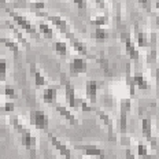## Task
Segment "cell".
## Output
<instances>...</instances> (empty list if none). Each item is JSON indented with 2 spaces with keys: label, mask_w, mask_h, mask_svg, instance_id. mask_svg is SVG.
Returning <instances> with one entry per match:
<instances>
[{
  "label": "cell",
  "mask_w": 159,
  "mask_h": 159,
  "mask_svg": "<svg viewBox=\"0 0 159 159\" xmlns=\"http://www.w3.org/2000/svg\"><path fill=\"white\" fill-rule=\"evenodd\" d=\"M69 40L71 41V45H73V48L75 49V51L78 52V54H81V55H88V49H87V45L84 44L82 41H80V40H77L73 36V33H69L67 36H66Z\"/></svg>",
  "instance_id": "7c38bea8"
},
{
  "label": "cell",
  "mask_w": 159,
  "mask_h": 159,
  "mask_svg": "<svg viewBox=\"0 0 159 159\" xmlns=\"http://www.w3.org/2000/svg\"><path fill=\"white\" fill-rule=\"evenodd\" d=\"M56 93H58V89L55 87H49L44 91V93H43V100L45 102V103H54L55 98H56Z\"/></svg>",
  "instance_id": "2e32d148"
},
{
  "label": "cell",
  "mask_w": 159,
  "mask_h": 159,
  "mask_svg": "<svg viewBox=\"0 0 159 159\" xmlns=\"http://www.w3.org/2000/svg\"><path fill=\"white\" fill-rule=\"evenodd\" d=\"M108 37V33L104 30L103 28H96L95 32H93V39L99 40V41H103V40H106Z\"/></svg>",
  "instance_id": "603a6c76"
},
{
  "label": "cell",
  "mask_w": 159,
  "mask_h": 159,
  "mask_svg": "<svg viewBox=\"0 0 159 159\" xmlns=\"http://www.w3.org/2000/svg\"><path fill=\"white\" fill-rule=\"evenodd\" d=\"M87 61L84 58H74L70 62V73L73 75L82 74V73L87 71Z\"/></svg>",
  "instance_id": "9c48e42d"
},
{
  "label": "cell",
  "mask_w": 159,
  "mask_h": 159,
  "mask_svg": "<svg viewBox=\"0 0 159 159\" xmlns=\"http://www.w3.org/2000/svg\"><path fill=\"white\" fill-rule=\"evenodd\" d=\"M11 16H12V19L15 21V24H18V26H21L24 30H26L28 33H30V34H36L34 26L29 22V19H26L25 16H22V15L14 14V12H11Z\"/></svg>",
  "instance_id": "30bf717a"
},
{
  "label": "cell",
  "mask_w": 159,
  "mask_h": 159,
  "mask_svg": "<svg viewBox=\"0 0 159 159\" xmlns=\"http://www.w3.org/2000/svg\"><path fill=\"white\" fill-rule=\"evenodd\" d=\"M6 2H7V0H0V3H6Z\"/></svg>",
  "instance_id": "8d00e7d4"
},
{
  "label": "cell",
  "mask_w": 159,
  "mask_h": 159,
  "mask_svg": "<svg viewBox=\"0 0 159 159\" xmlns=\"http://www.w3.org/2000/svg\"><path fill=\"white\" fill-rule=\"evenodd\" d=\"M139 3H140L147 11H151V0H139Z\"/></svg>",
  "instance_id": "4dcf8cb0"
},
{
  "label": "cell",
  "mask_w": 159,
  "mask_h": 159,
  "mask_svg": "<svg viewBox=\"0 0 159 159\" xmlns=\"http://www.w3.org/2000/svg\"><path fill=\"white\" fill-rule=\"evenodd\" d=\"M6 77H7V62L6 59L0 58V80L6 81Z\"/></svg>",
  "instance_id": "d4e9b609"
},
{
  "label": "cell",
  "mask_w": 159,
  "mask_h": 159,
  "mask_svg": "<svg viewBox=\"0 0 159 159\" xmlns=\"http://www.w3.org/2000/svg\"><path fill=\"white\" fill-rule=\"evenodd\" d=\"M91 24L95 25V26H98V28H102L103 25L107 24V16H106V15H99V16H96V18L92 19Z\"/></svg>",
  "instance_id": "484cf974"
},
{
  "label": "cell",
  "mask_w": 159,
  "mask_h": 159,
  "mask_svg": "<svg viewBox=\"0 0 159 159\" xmlns=\"http://www.w3.org/2000/svg\"><path fill=\"white\" fill-rule=\"evenodd\" d=\"M0 26H2V22H0Z\"/></svg>",
  "instance_id": "ab89813d"
},
{
  "label": "cell",
  "mask_w": 159,
  "mask_h": 159,
  "mask_svg": "<svg viewBox=\"0 0 159 159\" xmlns=\"http://www.w3.org/2000/svg\"><path fill=\"white\" fill-rule=\"evenodd\" d=\"M137 155L140 157L141 159H145L148 157V147L143 143H139L137 144Z\"/></svg>",
  "instance_id": "cb8c5ba5"
},
{
  "label": "cell",
  "mask_w": 159,
  "mask_h": 159,
  "mask_svg": "<svg viewBox=\"0 0 159 159\" xmlns=\"http://www.w3.org/2000/svg\"><path fill=\"white\" fill-rule=\"evenodd\" d=\"M77 150L82 151L87 157H93V158H98V159H104L106 158V152L103 148L98 147V145H93V144H82V145H77Z\"/></svg>",
  "instance_id": "277c9868"
},
{
  "label": "cell",
  "mask_w": 159,
  "mask_h": 159,
  "mask_svg": "<svg viewBox=\"0 0 159 159\" xmlns=\"http://www.w3.org/2000/svg\"><path fill=\"white\" fill-rule=\"evenodd\" d=\"M34 8H37V10H43V8H45V4L43 2H37V3H34Z\"/></svg>",
  "instance_id": "d6a6232c"
},
{
  "label": "cell",
  "mask_w": 159,
  "mask_h": 159,
  "mask_svg": "<svg viewBox=\"0 0 159 159\" xmlns=\"http://www.w3.org/2000/svg\"><path fill=\"white\" fill-rule=\"evenodd\" d=\"M0 43H2V44H4L6 47H7V48L10 49V51L14 52V54H18L19 47H18V44H16L14 40L7 39V37H0Z\"/></svg>",
  "instance_id": "ac0fdd59"
},
{
  "label": "cell",
  "mask_w": 159,
  "mask_h": 159,
  "mask_svg": "<svg viewBox=\"0 0 159 159\" xmlns=\"http://www.w3.org/2000/svg\"><path fill=\"white\" fill-rule=\"evenodd\" d=\"M157 24H158V26H159V18H157Z\"/></svg>",
  "instance_id": "74e56055"
},
{
  "label": "cell",
  "mask_w": 159,
  "mask_h": 159,
  "mask_svg": "<svg viewBox=\"0 0 159 159\" xmlns=\"http://www.w3.org/2000/svg\"><path fill=\"white\" fill-rule=\"evenodd\" d=\"M80 159H88V158H80Z\"/></svg>",
  "instance_id": "f35d334b"
},
{
  "label": "cell",
  "mask_w": 159,
  "mask_h": 159,
  "mask_svg": "<svg viewBox=\"0 0 159 159\" xmlns=\"http://www.w3.org/2000/svg\"><path fill=\"white\" fill-rule=\"evenodd\" d=\"M136 39H137L139 47H147V45L150 44V40H148L147 34L141 30H136Z\"/></svg>",
  "instance_id": "d6986e66"
},
{
  "label": "cell",
  "mask_w": 159,
  "mask_h": 159,
  "mask_svg": "<svg viewBox=\"0 0 159 159\" xmlns=\"http://www.w3.org/2000/svg\"><path fill=\"white\" fill-rule=\"evenodd\" d=\"M54 49L56 51V54H59L61 56L67 55V44L65 41H55L54 43Z\"/></svg>",
  "instance_id": "ffe728a7"
},
{
  "label": "cell",
  "mask_w": 159,
  "mask_h": 159,
  "mask_svg": "<svg viewBox=\"0 0 159 159\" xmlns=\"http://www.w3.org/2000/svg\"><path fill=\"white\" fill-rule=\"evenodd\" d=\"M7 24H8V22H7ZM8 28H10V29H11V30H12V32H14V33H15V36H16V37H18V39H19V41H21V43H22V44H25V45H26V47H29V43H28V41H26V40H25V37H24V36H22V34H21V33H19L18 30H16V28H15V26H14V25L8 24Z\"/></svg>",
  "instance_id": "4316f807"
},
{
  "label": "cell",
  "mask_w": 159,
  "mask_h": 159,
  "mask_svg": "<svg viewBox=\"0 0 159 159\" xmlns=\"http://www.w3.org/2000/svg\"><path fill=\"white\" fill-rule=\"evenodd\" d=\"M30 121H32V124L39 129V130H47V129H48V122H49V119H48V115L45 114L44 111H41V110H34V111H32V114H30Z\"/></svg>",
  "instance_id": "7a4b0ae2"
},
{
  "label": "cell",
  "mask_w": 159,
  "mask_h": 159,
  "mask_svg": "<svg viewBox=\"0 0 159 159\" xmlns=\"http://www.w3.org/2000/svg\"><path fill=\"white\" fill-rule=\"evenodd\" d=\"M145 159H158V158H157V157H151V155H148V157L145 158Z\"/></svg>",
  "instance_id": "d590c367"
},
{
  "label": "cell",
  "mask_w": 159,
  "mask_h": 159,
  "mask_svg": "<svg viewBox=\"0 0 159 159\" xmlns=\"http://www.w3.org/2000/svg\"><path fill=\"white\" fill-rule=\"evenodd\" d=\"M48 136H49V141H51V144L59 151V154H61L62 157H63L65 159H74L73 155H71V151L67 148V145L63 144L58 137H55L54 134H48Z\"/></svg>",
  "instance_id": "52a82bcc"
},
{
  "label": "cell",
  "mask_w": 159,
  "mask_h": 159,
  "mask_svg": "<svg viewBox=\"0 0 159 159\" xmlns=\"http://www.w3.org/2000/svg\"><path fill=\"white\" fill-rule=\"evenodd\" d=\"M39 28H40V32H41L47 39H52V36H54V32H52V29L49 28L48 24H45V22H41V24L39 25Z\"/></svg>",
  "instance_id": "7402d4cb"
},
{
  "label": "cell",
  "mask_w": 159,
  "mask_h": 159,
  "mask_svg": "<svg viewBox=\"0 0 159 159\" xmlns=\"http://www.w3.org/2000/svg\"><path fill=\"white\" fill-rule=\"evenodd\" d=\"M80 106H81V110L82 111H92V107L85 100H81V99H80Z\"/></svg>",
  "instance_id": "f546056e"
},
{
  "label": "cell",
  "mask_w": 159,
  "mask_h": 159,
  "mask_svg": "<svg viewBox=\"0 0 159 159\" xmlns=\"http://www.w3.org/2000/svg\"><path fill=\"white\" fill-rule=\"evenodd\" d=\"M125 155H126V158H128V159H136V157H134L133 154H132V151H130V150H126V151H125Z\"/></svg>",
  "instance_id": "836d02e7"
},
{
  "label": "cell",
  "mask_w": 159,
  "mask_h": 159,
  "mask_svg": "<svg viewBox=\"0 0 159 159\" xmlns=\"http://www.w3.org/2000/svg\"><path fill=\"white\" fill-rule=\"evenodd\" d=\"M130 99H124L121 102V115H119V130H121V133H126L128 114L130 111Z\"/></svg>",
  "instance_id": "3957f363"
},
{
  "label": "cell",
  "mask_w": 159,
  "mask_h": 159,
  "mask_svg": "<svg viewBox=\"0 0 159 159\" xmlns=\"http://www.w3.org/2000/svg\"><path fill=\"white\" fill-rule=\"evenodd\" d=\"M4 95L7 96L8 99H16V93H15V89L11 87V85H6L4 87Z\"/></svg>",
  "instance_id": "83f0119b"
},
{
  "label": "cell",
  "mask_w": 159,
  "mask_h": 159,
  "mask_svg": "<svg viewBox=\"0 0 159 159\" xmlns=\"http://www.w3.org/2000/svg\"><path fill=\"white\" fill-rule=\"evenodd\" d=\"M62 78H63L65 95H66V100H67L69 106H70L71 108L78 107V106H80V100L75 98V91H74V87H73V84H71L70 81H67V80H65V75H62Z\"/></svg>",
  "instance_id": "8992f818"
},
{
  "label": "cell",
  "mask_w": 159,
  "mask_h": 159,
  "mask_svg": "<svg viewBox=\"0 0 159 159\" xmlns=\"http://www.w3.org/2000/svg\"><path fill=\"white\" fill-rule=\"evenodd\" d=\"M48 19H49V21H51L52 24H54L62 33H65L66 36H67L69 33H71V32H69V29H67V22H66L65 19L62 18V16H58V15H56V16H48Z\"/></svg>",
  "instance_id": "5bb4252c"
},
{
  "label": "cell",
  "mask_w": 159,
  "mask_h": 159,
  "mask_svg": "<svg viewBox=\"0 0 159 159\" xmlns=\"http://www.w3.org/2000/svg\"><path fill=\"white\" fill-rule=\"evenodd\" d=\"M93 2H95L98 6H99V7H102V8L104 7V3H103V0H93Z\"/></svg>",
  "instance_id": "e575fe53"
},
{
  "label": "cell",
  "mask_w": 159,
  "mask_h": 159,
  "mask_svg": "<svg viewBox=\"0 0 159 159\" xmlns=\"http://www.w3.org/2000/svg\"><path fill=\"white\" fill-rule=\"evenodd\" d=\"M141 133H143L144 137L150 141L152 148L155 150V148H157V140L152 137V122H151L150 118H144L143 121H141Z\"/></svg>",
  "instance_id": "ba28073f"
},
{
  "label": "cell",
  "mask_w": 159,
  "mask_h": 159,
  "mask_svg": "<svg viewBox=\"0 0 159 159\" xmlns=\"http://www.w3.org/2000/svg\"><path fill=\"white\" fill-rule=\"evenodd\" d=\"M133 82H134V87H137L139 89H148L150 88L147 80L144 78V75L141 74V73H136L133 75Z\"/></svg>",
  "instance_id": "e0dca14e"
},
{
  "label": "cell",
  "mask_w": 159,
  "mask_h": 159,
  "mask_svg": "<svg viewBox=\"0 0 159 159\" xmlns=\"http://www.w3.org/2000/svg\"><path fill=\"white\" fill-rule=\"evenodd\" d=\"M34 84H36V87H44V85H47V80H45V77L37 69L34 70Z\"/></svg>",
  "instance_id": "44dd1931"
},
{
  "label": "cell",
  "mask_w": 159,
  "mask_h": 159,
  "mask_svg": "<svg viewBox=\"0 0 159 159\" xmlns=\"http://www.w3.org/2000/svg\"><path fill=\"white\" fill-rule=\"evenodd\" d=\"M14 108H15V104L12 102H7V103L3 106V111H6V112H12Z\"/></svg>",
  "instance_id": "f1b7e54d"
},
{
  "label": "cell",
  "mask_w": 159,
  "mask_h": 159,
  "mask_svg": "<svg viewBox=\"0 0 159 159\" xmlns=\"http://www.w3.org/2000/svg\"><path fill=\"white\" fill-rule=\"evenodd\" d=\"M121 40L125 43V51H126V54L129 55V58L134 62H139L140 55H139V51H137V48H136V45L133 44V41L130 40V34H129V33H122Z\"/></svg>",
  "instance_id": "5b68a950"
},
{
  "label": "cell",
  "mask_w": 159,
  "mask_h": 159,
  "mask_svg": "<svg viewBox=\"0 0 159 159\" xmlns=\"http://www.w3.org/2000/svg\"><path fill=\"white\" fill-rule=\"evenodd\" d=\"M56 111H58L67 122H70L71 125L77 124V118L74 117V114H71L70 110H67V107H65V106H56Z\"/></svg>",
  "instance_id": "9a60e30c"
},
{
  "label": "cell",
  "mask_w": 159,
  "mask_h": 159,
  "mask_svg": "<svg viewBox=\"0 0 159 159\" xmlns=\"http://www.w3.org/2000/svg\"><path fill=\"white\" fill-rule=\"evenodd\" d=\"M12 124H14V128L19 132V133H21V140H22L24 147H26L28 150H33V148L36 147V143H37L36 137H34V136H32L30 132H29L28 129H26L16 118L12 119Z\"/></svg>",
  "instance_id": "6da1fadb"
},
{
  "label": "cell",
  "mask_w": 159,
  "mask_h": 159,
  "mask_svg": "<svg viewBox=\"0 0 159 159\" xmlns=\"http://www.w3.org/2000/svg\"><path fill=\"white\" fill-rule=\"evenodd\" d=\"M96 112H98V115H99V117H100V119L104 122V125H106V126H107V129H108V139H110V140H115V136H114V129H112V121H111V118L108 117V115L106 114L104 111L98 110Z\"/></svg>",
  "instance_id": "4fadbf2b"
},
{
  "label": "cell",
  "mask_w": 159,
  "mask_h": 159,
  "mask_svg": "<svg viewBox=\"0 0 159 159\" xmlns=\"http://www.w3.org/2000/svg\"><path fill=\"white\" fill-rule=\"evenodd\" d=\"M73 2H74L75 6L81 10H84L85 7H87V2H85V0H73Z\"/></svg>",
  "instance_id": "1f68e13d"
},
{
  "label": "cell",
  "mask_w": 159,
  "mask_h": 159,
  "mask_svg": "<svg viewBox=\"0 0 159 159\" xmlns=\"http://www.w3.org/2000/svg\"><path fill=\"white\" fill-rule=\"evenodd\" d=\"M85 92H87V98L92 104L96 103V99H98V82L95 80H89L87 81L85 85Z\"/></svg>",
  "instance_id": "8fae6325"
}]
</instances>
